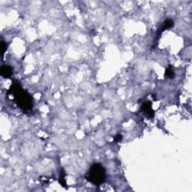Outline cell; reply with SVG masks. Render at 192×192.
<instances>
[{"instance_id":"cell-1","label":"cell","mask_w":192,"mask_h":192,"mask_svg":"<svg viewBox=\"0 0 192 192\" xmlns=\"http://www.w3.org/2000/svg\"><path fill=\"white\" fill-rule=\"evenodd\" d=\"M9 92L14 96L17 105L24 111L30 110L32 108V98L27 91L23 90L18 83L12 84Z\"/></svg>"},{"instance_id":"cell-2","label":"cell","mask_w":192,"mask_h":192,"mask_svg":"<svg viewBox=\"0 0 192 192\" xmlns=\"http://www.w3.org/2000/svg\"><path fill=\"white\" fill-rule=\"evenodd\" d=\"M86 179L95 186H100L104 182L106 179V171L103 166L99 164H94L91 166L86 174Z\"/></svg>"},{"instance_id":"cell-3","label":"cell","mask_w":192,"mask_h":192,"mask_svg":"<svg viewBox=\"0 0 192 192\" xmlns=\"http://www.w3.org/2000/svg\"><path fill=\"white\" fill-rule=\"evenodd\" d=\"M141 110L149 117H153L154 116V110L152 107V103L150 101H146L142 104Z\"/></svg>"},{"instance_id":"cell-4","label":"cell","mask_w":192,"mask_h":192,"mask_svg":"<svg viewBox=\"0 0 192 192\" xmlns=\"http://www.w3.org/2000/svg\"><path fill=\"white\" fill-rule=\"evenodd\" d=\"M13 74V68L10 65H5L1 67V75L5 78H9Z\"/></svg>"},{"instance_id":"cell-5","label":"cell","mask_w":192,"mask_h":192,"mask_svg":"<svg viewBox=\"0 0 192 192\" xmlns=\"http://www.w3.org/2000/svg\"><path fill=\"white\" fill-rule=\"evenodd\" d=\"M174 21H173L171 19H167V20H165V21L163 23V25L161 26V29H159V35H160L161 32H163L164 30H166V29H170L171 27H174Z\"/></svg>"},{"instance_id":"cell-6","label":"cell","mask_w":192,"mask_h":192,"mask_svg":"<svg viewBox=\"0 0 192 192\" xmlns=\"http://www.w3.org/2000/svg\"><path fill=\"white\" fill-rule=\"evenodd\" d=\"M165 76L167 77H169V78L172 79L174 78V76H175V74H174V71L172 70L171 68H168L166 69V71H165Z\"/></svg>"},{"instance_id":"cell-7","label":"cell","mask_w":192,"mask_h":192,"mask_svg":"<svg viewBox=\"0 0 192 192\" xmlns=\"http://www.w3.org/2000/svg\"><path fill=\"white\" fill-rule=\"evenodd\" d=\"M59 182L63 187H65V188L66 187V182H65V174H62L59 176Z\"/></svg>"},{"instance_id":"cell-8","label":"cell","mask_w":192,"mask_h":192,"mask_svg":"<svg viewBox=\"0 0 192 192\" xmlns=\"http://www.w3.org/2000/svg\"><path fill=\"white\" fill-rule=\"evenodd\" d=\"M1 44H2V49H1L2 50V57H3V56H4L5 52H6V50H7V44L4 41H2H2H1Z\"/></svg>"},{"instance_id":"cell-9","label":"cell","mask_w":192,"mask_h":192,"mask_svg":"<svg viewBox=\"0 0 192 192\" xmlns=\"http://www.w3.org/2000/svg\"><path fill=\"white\" fill-rule=\"evenodd\" d=\"M122 140V136L121 134H116L115 137H114V141L118 143V142H120Z\"/></svg>"}]
</instances>
